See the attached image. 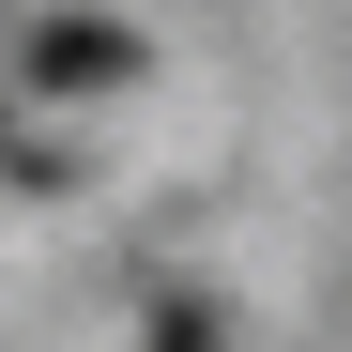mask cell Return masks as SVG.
I'll use <instances>...</instances> for the list:
<instances>
[{
    "mask_svg": "<svg viewBox=\"0 0 352 352\" xmlns=\"http://www.w3.org/2000/svg\"><path fill=\"white\" fill-rule=\"evenodd\" d=\"M31 62H46V77H62V92H92V77H123V62H138V46H123V31H77V16H62V31H46V46H31Z\"/></svg>",
    "mask_w": 352,
    "mask_h": 352,
    "instance_id": "6da1fadb",
    "label": "cell"
}]
</instances>
